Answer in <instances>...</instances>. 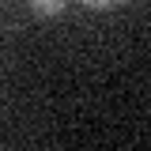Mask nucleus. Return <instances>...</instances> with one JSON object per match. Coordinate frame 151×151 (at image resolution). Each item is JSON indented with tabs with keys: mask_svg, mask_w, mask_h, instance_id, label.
Returning <instances> with one entry per match:
<instances>
[{
	"mask_svg": "<svg viewBox=\"0 0 151 151\" xmlns=\"http://www.w3.org/2000/svg\"><path fill=\"white\" fill-rule=\"evenodd\" d=\"M64 4L68 0H30V8L38 15H57V12H64Z\"/></svg>",
	"mask_w": 151,
	"mask_h": 151,
	"instance_id": "nucleus-1",
	"label": "nucleus"
},
{
	"mask_svg": "<svg viewBox=\"0 0 151 151\" xmlns=\"http://www.w3.org/2000/svg\"><path fill=\"white\" fill-rule=\"evenodd\" d=\"M87 8H113V4H121V0H83Z\"/></svg>",
	"mask_w": 151,
	"mask_h": 151,
	"instance_id": "nucleus-2",
	"label": "nucleus"
}]
</instances>
